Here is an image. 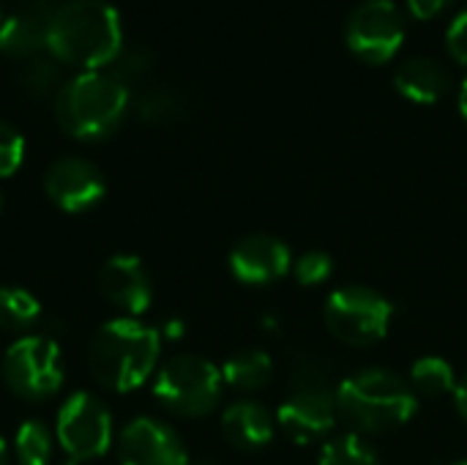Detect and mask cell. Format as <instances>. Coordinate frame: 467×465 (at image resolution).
<instances>
[{"label":"cell","instance_id":"obj_13","mask_svg":"<svg viewBox=\"0 0 467 465\" xmlns=\"http://www.w3.org/2000/svg\"><path fill=\"white\" fill-rule=\"evenodd\" d=\"M282 433L296 444H312L326 439L337 422V395L290 389L287 400L276 411Z\"/></svg>","mask_w":467,"mask_h":465},{"label":"cell","instance_id":"obj_11","mask_svg":"<svg viewBox=\"0 0 467 465\" xmlns=\"http://www.w3.org/2000/svg\"><path fill=\"white\" fill-rule=\"evenodd\" d=\"M120 465H189L181 436L150 417H137L118 436Z\"/></svg>","mask_w":467,"mask_h":465},{"label":"cell","instance_id":"obj_8","mask_svg":"<svg viewBox=\"0 0 467 465\" xmlns=\"http://www.w3.org/2000/svg\"><path fill=\"white\" fill-rule=\"evenodd\" d=\"M55 441L66 455V465H82L104 458L112 447L109 408L88 392H74L57 411Z\"/></svg>","mask_w":467,"mask_h":465},{"label":"cell","instance_id":"obj_3","mask_svg":"<svg viewBox=\"0 0 467 465\" xmlns=\"http://www.w3.org/2000/svg\"><path fill=\"white\" fill-rule=\"evenodd\" d=\"M129 101V85L112 71H79L55 93V118L74 140L93 143L109 137L123 123Z\"/></svg>","mask_w":467,"mask_h":465},{"label":"cell","instance_id":"obj_24","mask_svg":"<svg viewBox=\"0 0 467 465\" xmlns=\"http://www.w3.org/2000/svg\"><path fill=\"white\" fill-rule=\"evenodd\" d=\"M137 115L145 123H170L181 115V99L170 88H150L140 96Z\"/></svg>","mask_w":467,"mask_h":465},{"label":"cell","instance_id":"obj_23","mask_svg":"<svg viewBox=\"0 0 467 465\" xmlns=\"http://www.w3.org/2000/svg\"><path fill=\"white\" fill-rule=\"evenodd\" d=\"M22 85L33 93V96H47L52 90H60V60H55L52 55H36L27 58L25 69H22Z\"/></svg>","mask_w":467,"mask_h":465},{"label":"cell","instance_id":"obj_9","mask_svg":"<svg viewBox=\"0 0 467 465\" xmlns=\"http://www.w3.org/2000/svg\"><path fill=\"white\" fill-rule=\"evenodd\" d=\"M348 49L369 63H389L405 44V19L394 0H361L345 25Z\"/></svg>","mask_w":467,"mask_h":465},{"label":"cell","instance_id":"obj_36","mask_svg":"<svg viewBox=\"0 0 467 465\" xmlns=\"http://www.w3.org/2000/svg\"><path fill=\"white\" fill-rule=\"evenodd\" d=\"M200 465H213V463H200Z\"/></svg>","mask_w":467,"mask_h":465},{"label":"cell","instance_id":"obj_12","mask_svg":"<svg viewBox=\"0 0 467 465\" xmlns=\"http://www.w3.org/2000/svg\"><path fill=\"white\" fill-rule=\"evenodd\" d=\"M101 296L123 312V318H140L153 301V280L145 263L134 255H112L99 271Z\"/></svg>","mask_w":467,"mask_h":465},{"label":"cell","instance_id":"obj_33","mask_svg":"<svg viewBox=\"0 0 467 465\" xmlns=\"http://www.w3.org/2000/svg\"><path fill=\"white\" fill-rule=\"evenodd\" d=\"M0 465H11V452H8V444L3 441V436H0Z\"/></svg>","mask_w":467,"mask_h":465},{"label":"cell","instance_id":"obj_22","mask_svg":"<svg viewBox=\"0 0 467 465\" xmlns=\"http://www.w3.org/2000/svg\"><path fill=\"white\" fill-rule=\"evenodd\" d=\"M320 465H380L375 449L358 439V433L337 436L331 439L323 452H320Z\"/></svg>","mask_w":467,"mask_h":465},{"label":"cell","instance_id":"obj_17","mask_svg":"<svg viewBox=\"0 0 467 465\" xmlns=\"http://www.w3.org/2000/svg\"><path fill=\"white\" fill-rule=\"evenodd\" d=\"M222 433L235 449H263L274 439V419L260 403L238 400L222 414Z\"/></svg>","mask_w":467,"mask_h":465},{"label":"cell","instance_id":"obj_16","mask_svg":"<svg viewBox=\"0 0 467 465\" xmlns=\"http://www.w3.org/2000/svg\"><path fill=\"white\" fill-rule=\"evenodd\" d=\"M394 88L413 104H438L451 90V71L430 55H416L397 69Z\"/></svg>","mask_w":467,"mask_h":465},{"label":"cell","instance_id":"obj_19","mask_svg":"<svg viewBox=\"0 0 467 465\" xmlns=\"http://www.w3.org/2000/svg\"><path fill=\"white\" fill-rule=\"evenodd\" d=\"M41 321V301L27 291L16 285L0 288V329L8 334L25 337V332L36 329Z\"/></svg>","mask_w":467,"mask_h":465},{"label":"cell","instance_id":"obj_31","mask_svg":"<svg viewBox=\"0 0 467 465\" xmlns=\"http://www.w3.org/2000/svg\"><path fill=\"white\" fill-rule=\"evenodd\" d=\"M454 403H457V411L460 417L467 422V378H462L454 389Z\"/></svg>","mask_w":467,"mask_h":465},{"label":"cell","instance_id":"obj_27","mask_svg":"<svg viewBox=\"0 0 467 465\" xmlns=\"http://www.w3.org/2000/svg\"><path fill=\"white\" fill-rule=\"evenodd\" d=\"M150 66H153V55H150L148 49H142V47H129V49H120V55L112 60V69H109V71H112L118 79H123V82L129 85V79L142 77Z\"/></svg>","mask_w":467,"mask_h":465},{"label":"cell","instance_id":"obj_25","mask_svg":"<svg viewBox=\"0 0 467 465\" xmlns=\"http://www.w3.org/2000/svg\"><path fill=\"white\" fill-rule=\"evenodd\" d=\"M25 162V137L5 121H0V178L14 175Z\"/></svg>","mask_w":467,"mask_h":465},{"label":"cell","instance_id":"obj_37","mask_svg":"<svg viewBox=\"0 0 467 465\" xmlns=\"http://www.w3.org/2000/svg\"><path fill=\"white\" fill-rule=\"evenodd\" d=\"M0 22H3V19H0Z\"/></svg>","mask_w":467,"mask_h":465},{"label":"cell","instance_id":"obj_21","mask_svg":"<svg viewBox=\"0 0 467 465\" xmlns=\"http://www.w3.org/2000/svg\"><path fill=\"white\" fill-rule=\"evenodd\" d=\"M410 389L424 397H441L457 389L454 381V367L446 359L438 356H424L413 362L410 367Z\"/></svg>","mask_w":467,"mask_h":465},{"label":"cell","instance_id":"obj_18","mask_svg":"<svg viewBox=\"0 0 467 465\" xmlns=\"http://www.w3.org/2000/svg\"><path fill=\"white\" fill-rule=\"evenodd\" d=\"M274 362L263 351H238L222 367V381L235 392H257L271 381Z\"/></svg>","mask_w":467,"mask_h":465},{"label":"cell","instance_id":"obj_29","mask_svg":"<svg viewBox=\"0 0 467 465\" xmlns=\"http://www.w3.org/2000/svg\"><path fill=\"white\" fill-rule=\"evenodd\" d=\"M454 0H408V11L416 16V19H435L441 16Z\"/></svg>","mask_w":467,"mask_h":465},{"label":"cell","instance_id":"obj_5","mask_svg":"<svg viewBox=\"0 0 467 465\" xmlns=\"http://www.w3.org/2000/svg\"><path fill=\"white\" fill-rule=\"evenodd\" d=\"M222 370L192 354L167 359L153 375L156 400L178 417H205L222 400Z\"/></svg>","mask_w":467,"mask_h":465},{"label":"cell","instance_id":"obj_6","mask_svg":"<svg viewBox=\"0 0 467 465\" xmlns=\"http://www.w3.org/2000/svg\"><path fill=\"white\" fill-rule=\"evenodd\" d=\"M3 384L11 395L22 400H47L63 386V359L60 348L47 334L16 337L0 362Z\"/></svg>","mask_w":467,"mask_h":465},{"label":"cell","instance_id":"obj_10","mask_svg":"<svg viewBox=\"0 0 467 465\" xmlns=\"http://www.w3.org/2000/svg\"><path fill=\"white\" fill-rule=\"evenodd\" d=\"M47 197L66 214H82L96 208L107 195V181L101 170L82 156L55 159L44 173Z\"/></svg>","mask_w":467,"mask_h":465},{"label":"cell","instance_id":"obj_15","mask_svg":"<svg viewBox=\"0 0 467 465\" xmlns=\"http://www.w3.org/2000/svg\"><path fill=\"white\" fill-rule=\"evenodd\" d=\"M57 5L33 0L27 8L0 22V52L11 58H36L47 49V25Z\"/></svg>","mask_w":467,"mask_h":465},{"label":"cell","instance_id":"obj_30","mask_svg":"<svg viewBox=\"0 0 467 465\" xmlns=\"http://www.w3.org/2000/svg\"><path fill=\"white\" fill-rule=\"evenodd\" d=\"M183 332H186V323H183L181 318H167V321H164V326L159 329L161 340H164V337H167V340H181V337H183Z\"/></svg>","mask_w":467,"mask_h":465},{"label":"cell","instance_id":"obj_4","mask_svg":"<svg viewBox=\"0 0 467 465\" xmlns=\"http://www.w3.org/2000/svg\"><path fill=\"white\" fill-rule=\"evenodd\" d=\"M419 400L391 370H361L337 386V417L356 433H389L410 422Z\"/></svg>","mask_w":467,"mask_h":465},{"label":"cell","instance_id":"obj_2","mask_svg":"<svg viewBox=\"0 0 467 465\" xmlns=\"http://www.w3.org/2000/svg\"><path fill=\"white\" fill-rule=\"evenodd\" d=\"M161 334L140 318H112L88 345V370L109 392H134L159 370Z\"/></svg>","mask_w":467,"mask_h":465},{"label":"cell","instance_id":"obj_20","mask_svg":"<svg viewBox=\"0 0 467 465\" xmlns=\"http://www.w3.org/2000/svg\"><path fill=\"white\" fill-rule=\"evenodd\" d=\"M55 433L41 419H27L16 428L14 455L19 465H47L52 458Z\"/></svg>","mask_w":467,"mask_h":465},{"label":"cell","instance_id":"obj_28","mask_svg":"<svg viewBox=\"0 0 467 465\" xmlns=\"http://www.w3.org/2000/svg\"><path fill=\"white\" fill-rule=\"evenodd\" d=\"M446 49L460 66H467V8H462L449 22V27H446Z\"/></svg>","mask_w":467,"mask_h":465},{"label":"cell","instance_id":"obj_35","mask_svg":"<svg viewBox=\"0 0 467 465\" xmlns=\"http://www.w3.org/2000/svg\"><path fill=\"white\" fill-rule=\"evenodd\" d=\"M454 465H467V460H462V463H454Z\"/></svg>","mask_w":467,"mask_h":465},{"label":"cell","instance_id":"obj_26","mask_svg":"<svg viewBox=\"0 0 467 465\" xmlns=\"http://www.w3.org/2000/svg\"><path fill=\"white\" fill-rule=\"evenodd\" d=\"M293 274H296L298 285H306V288L320 285V282H326L331 277V258L326 252H317V249L304 252L293 263Z\"/></svg>","mask_w":467,"mask_h":465},{"label":"cell","instance_id":"obj_34","mask_svg":"<svg viewBox=\"0 0 467 465\" xmlns=\"http://www.w3.org/2000/svg\"><path fill=\"white\" fill-rule=\"evenodd\" d=\"M0 211H3V195H0Z\"/></svg>","mask_w":467,"mask_h":465},{"label":"cell","instance_id":"obj_14","mask_svg":"<svg viewBox=\"0 0 467 465\" xmlns=\"http://www.w3.org/2000/svg\"><path fill=\"white\" fill-rule=\"evenodd\" d=\"M293 269L290 249L276 236L254 233L241 238L230 252V271L244 285H268Z\"/></svg>","mask_w":467,"mask_h":465},{"label":"cell","instance_id":"obj_32","mask_svg":"<svg viewBox=\"0 0 467 465\" xmlns=\"http://www.w3.org/2000/svg\"><path fill=\"white\" fill-rule=\"evenodd\" d=\"M460 112H462V118L467 121V79L462 82V88H460Z\"/></svg>","mask_w":467,"mask_h":465},{"label":"cell","instance_id":"obj_7","mask_svg":"<svg viewBox=\"0 0 467 465\" xmlns=\"http://www.w3.org/2000/svg\"><path fill=\"white\" fill-rule=\"evenodd\" d=\"M323 318L328 332L339 343L367 348L389 334L394 307L386 296L375 293L372 288L348 285L328 296Z\"/></svg>","mask_w":467,"mask_h":465},{"label":"cell","instance_id":"obj_1","mask_svg":"<svg viewBox=\"0 0 467 465\" xmlns=\"http://www.w3.org/2000/svg\"><path fill=\"white\" fill-rule=\"evenodd\" d=\"M123 49L120 14L107 0H66L47 25V52L63 66L99 71Z\"/></svg>","mask_w":467,"mask_h":465}]
</instances>
